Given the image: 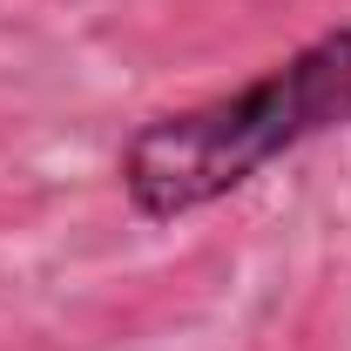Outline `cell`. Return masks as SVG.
Masks as SVG:
<instances>
[{"label":"cell","instance_id":"obj_1","mask_svg":"<svg viewBox=\"0 0 351 351\" xmlns=\"http://www.w3.org/2000/svg\"><path fill=\"white\" fill-rule=\"evenodd\" d=\"M331 129H351V27H324L237 95L142 122L122 142V196L135 217L176 223Z\"/></svg>","mask_w":351,"mask_h":351}]
</instances>
